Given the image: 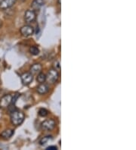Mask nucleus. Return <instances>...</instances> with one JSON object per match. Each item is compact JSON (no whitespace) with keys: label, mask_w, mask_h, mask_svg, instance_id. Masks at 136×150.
<instances>
[{"label":"nucleus","mask_w":136,"mask_h":150,"mask_svg":"<svg viewBox=\"0 0 136 150\" xmlns=\"http://www.w3.org/2000/svg\"><path fill=\"white\" fill-rule=\"evenodd\" d=\"M20 79L24 85H29L32 81H33V76L30 72H27L24 73L20 76Z\"/></svg>","instance_id":"0eeeda50"},{"label":"nucleus","mask_w":136,"mask_h":150,"mask_svg":"<svg viewBox=\"0 0 136 150\" xmlns=\"http://www.w3.org/2000/svg\"><path fill=\"white\" fill-rule=\"evenodd\" d=\"M36 80L38 81V83H45V81H46V75L43 73L38 74V76L36 77Z\"/></svg>","instance_id":"ddd939ff"},{"label":"nucleus","mask_w":136,"mask_h":150,"mask_svg":"<svg viewBox=\"0 0 136 150\" xmlns=\"http://www.w3.org/2000/svg\"><path fill=\"white\" fill-rule=\"evenodd\" d=\"M30 52L33 55H37L39 53V48L36 46H31V47L30 48Z\"/></svg>","instance_id":"2eb2a0df"},{"label":"nucleus","mask_w":136,"mask_h":150,"mask_svg":"<svg viewBox=\"0 0 136 150\" xmlns=\"http://www.w3.org/2000/svg\"><path fill=\"white\" fill-rule=\"evenodd\" d=\"M51 140H52V137H51V136H47V137H45L42 138V139H40L39 143L40 145L44 146V145L47 144L49 141H51Z\"/></svg>","instance_id":"4468645a"},{"label":"nucleus","mask_w":136,"mask_h":150,"mask_svg":"<svg viewBox=\"0 0 136 150\" xmlns=\"http://www.w3.org/2000/svg\"><path fill=\"white\" fill-rule=\"evenodd\" d=\"M12 96L5 95L0 99V108H6L10 105L12 102Z\"/></svg>","instance_id":"7ed1b4c3"},{"label":"nucleus","mask_w":136,"mask_h":150,"mask_svg":"<svg viewBox=\"0 0 136 150\" xmlns=\"http://www.w3.org/2000/svg\"><path fill=\"white\" fill-rule=\"evenodd\" d=\"M0 2H1V0H0Z\"/></svg>","instance_id":"412c9836"},{"label":"nucleus","mask_w":136,"mask_h":150,"mask_svg":"<svg viewBox=\"0 0 136 150\" xmlns=\"http://www.w3.org/2000/svg\"><path fill=\"white\" fill-rule=\"evenodd\" d=\"M20 32L23 37H27L34 33V29L30 25H24L20 28Z\"/></svg>","instance_id":"20e7f679"},{"label":"nucleus","mask_w":136,"mask_h":150,"mask_svg":"<svg viewBox=\"0 0 136 150\" xmlns=\"http://www.w3.org/2000/svg\"><path fill=\"white\" fill-rule=\"evenodd\" d=\"M57 150L58 149V148H57V146H48L47 148H46V150Z\"/></svg>","instance_id":"f3484780"},{"label":"nucleus","mask_w":136,"mask_h":150,"mask_svg":"<svg viewBox=\"0 0 136 150\" xmlns=\"http://www.w3.org/2000/svg\"><path fill=\"white\" fill-rule=\"evenodd\" d=\"M24 120V115L23 112L15 110L11 112V122L15 126H19L23 123Z\"/></svg>","instance_id":"f257e3e1"},{"label":"nucleus","mask_w":136,"mask_h":150,"mask_svg":"<svg viewBox=\"0 0 136 150\" xmlns=\"http://www.w3.org/2000/svg\"><path fill=\"white\" fill-rule=\"evenodd\" d=\"M48 111L45 108H40L39 111V115L41 116V117H45V116L48 115Z\"/></svg>","instance_id":"dca6fc26"},{"label":"nucleus","mask_w":136,"mask_h":150,"mask_svg":"<svg viewBox=\"0 0 136 150\" xmlns=\"http://www.w3.org/2000/svg\"><path fill=\"white\" fill-rule=\"evenodd\" d=\"M36 90L38 92V93L42 95V94L47 93L49 91V87L47 84H45V83H40V84L37 86Z\"/></svg>","instance_id":"9d476101"},{"label":"nucleus","mask_w":136,"mask_h":150,"mask_svg":"<svg viewBox=\"0 0 136 150\" xmlns=\"http://www.w3.org/2000/svg\"><path fill=\"white\" fill-rule=\"evenodd\" d=\"M39 32V26H37V27H36V34H38Z\"/></svg>","instance_id":"6ab92c4d"},{"label":"nucleus","mask_w":136,"mask_h":150,"mask_svg":"<svg viewBox=\"0 0 136 150\" xmlns=\"http://www.w3.org/2000/svg\"><path fill=\"white\" fill-rule=\"evenodd\" d=\"M42 67L40 64H34L33 65L31 66L30 68V73L32 74H38L40 72L42 71Z\"/></svg>","instance_id":"9b49d317"},{"label":"nucleus","mask_w":136,"mask_h":150,"mask_svg":"<svg viewBox=\"0 0 136 150\" xmlns=\"http://www.w3.org/2000/svg\"><path fill=\"white\" fill-rule=\"evenodd\" d=\"M2 28V21H0V28Z\"/></svg>","instance_id":"aec40b11"},{"label":"nucleus","mask_w":136,"mask_h":150,"mask_svg":"<svg viewBox=\"0 0 136 150\" xmlns=\"http://www.w3.org/2000/svg\"><path fill=\"white\" fill-rule=\"evenodd\" d=\"M36 18V15L35 11H33V10H27V11H26L25 14H24V21H26V23H27V24L32 23V22L35 21Z\"/></svg>","instance_id":"39448f33"},{"label":"nucleus","mask_w":136,"mask_h":150,"mask_svg":"<svg viewBox=\"0 0 136 150\" xmlns=\"http://www.w3.org/2000/svg\"><path fill=\"white\" fill-rule=\"evenodd\" d=\"M16 2V0H2L0 2V8L2 10H6L12 7Z\"/></svg>","instance_id":"6e6552de"},{"label":"nucleus","mask_w":136,"mask_h":150,"mask_svg":"<svg viewBox=\"0 0 136 150\" xmlns=\"http://www.w3.org/2000/svg\"><path fill=\"white\" fill-rule=\"evenodd\" d=\"M58 77H59V74L58 70L51 68L49 70V73L46 75V81L50 83H54L58 80Z\"/></svg>","instance_id":"f03ea898"},{"label":"nucleus","mask_w":136,"mask_h":150,"mask_svg":"<svg viewBox=\"0 0 136 150\" xmlns=\"http://www.w3.org/2000/svg\"><path fill=\"white\" fill-rule=\"evenodd\" d=\"M42 128L45 130H51L55 127L56 126V123L52 119H48L45 120L42 123Z\"/></svg>","instance_id":"423d86ee"},{"label":"nucleus","mask_w":136,"mask_h":150,"mask_svg":"<svg viewBox=\"0 0 136 150\" xmlns=\"http://www.w3.org/2000/svg\"><path fill=\"white\" fill-rule=\"evenodd\" d=\"M54 67H55L54 69H60V64H59V62H54Z\"/></svg>","instance_id":"a211bd4d"},{"label":"nucleus","mask_w":136,"mask_h":150,"mask_svg":"<svg viewBox=\"0 0 136 150\" xmlns=\"http://www.w3.org/2000/svg\"><path fill=\"white\" fill-rule=\"evenodd\" d=\"M13 134H14V131H13L12 130H11V129H8V130H4V131L2 132V134H1V137H2L3 139H9L10 137H11Z\"/></svg>","instance_id":"f8f14e48"},{"label":"nucleus","mask_w":136,"mask_h":150,"mask_svg":"<svg viewBox=\"0 0 136 150\" xmlns=\"http://www.w3.org/2000/svg\"><path fill=\"white\" fill-rule=\"evenodd\" d=\"M44 4V0H33L31 3V7L33 11H39Z\"/></svg>","instance_id":"1a4fd4ad"}]
</instances>
